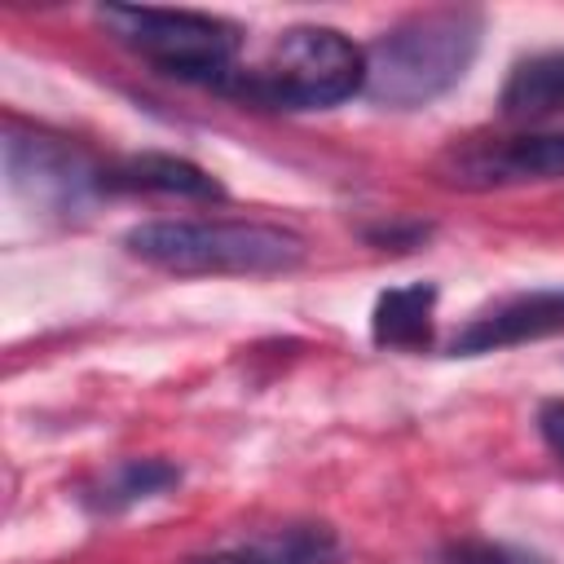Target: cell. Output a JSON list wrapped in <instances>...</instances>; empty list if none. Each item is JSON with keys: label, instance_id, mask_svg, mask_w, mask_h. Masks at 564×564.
<instances>
[{"label": "cell", "instance_id": "6da1fadb", "mask_svg": "<svg viewBox=\"0 0 564 564\" xmlns=\"http://www.w3.org/2000/svg\"><path fill=\"white\" fill-rule=\"evenodd\" d=\"M480 13L476 9H423L388 26L366 48V97L388 110H419L445 97L480 48Z\"/></svg>", "mask_w": 564, "mask_h": 564}, {"label": "cell", "instance_id": "7a4b0ae2", "mask_svg": "<svg viewBox=\"0 0 564 564\" xmlns=\"http://www.w3.org/2000/svg\"><path fill=\"white\" fill-rule=\"evenodd\" d=\"M132 260L176 278H256L304 260V238L264 220H145L123 234Z\"/></svg>", "mask_w": 564, "mask_h": 564}, {"label": "cell", "instance_id": "3957f363", "mask_svg": "<svg viewBox=\"0 0 564 564\" xmlns=\"http://www.w3.org/2000/svg\"><path fill=\"white\" fill-rule=\"evenodd\" d=\"M366 88V48L335 26H291L264 66L238 70L225 93L264 110H326Z\"/></svg>", "mask_w": 564, "mask_h": 564}, {"label": "cell", "instance_id": "277c9868", "mask_svg": "<svg viewBox=\"0 0 564 564\" xmlns=\"http://www.w3.org/2000/svg\"><path fill=\"white\" fill-rule=\"evenodd\" d=\"M97 22L132 53L154 62L163 75L203 84L225 93L238 75V26L189 13V9H137V4H101Z\"/></svg>", "mask_w": 564, "mask_h": 564}, {"label": "cell", "instance_id": "5b68a950", "mask_svg": "<svg viewBox=\"0 0 564 564\" xmlns=\"http://www.w3.org/2000/svg\"><path fill=\"white\" fill-rule=\"evenodd\" d=\"M4 172L9 185L44 207V212H84L93 194H101V167H93L75 145L44 137V132H4Z\"/></svg>", "mask_w": 564, "mask_h": 564}, {"label": "cell", "instance_id": "8992f818", "mask_svg": "<svg viewBox=\"0 0 564 564\" xmlns=\"http://www.w3.org/2000/svg\"><path fill=\"white\" fill-rule=\"evenodd\" d=\"M441 176L458 189L555 181V176H564V132H529V137L463 145L441 163Z\"/></svg>", "mask_w": 564, "mask_h": 564}, {"label": "cell", "instance_id": "52a82bcc", "mask_svg": "<svg viewBox=\"0 0 564 564\" xmlns=\"http://www.w3.org/2000/svg\"><path fill=\"white\" fill-rule=\"evenodd\" d=\"M560 330H564V286L524 291V295L498 300L494 308L476 313V317L449 339V352H454V357H480V352H498V348L551 339V335H560Z\"/></svg>", "mask_w": 564, "mask_h": 564}, {"label": "cell", "instance_id": "ba28073f", "mask_svg": "<svg viewBox=\"0 0 564 564\" xmlns=\"http://www.w3.org/2000/svg\"><path fill=\"white\" fill-rule=\"evenodd\" d=\"M101 189L106 194H163V198H198V203H220L225 185L203 172L189 159L176 154H128L119 163L101 167Z\"/></svg>", "mask_w": 564, "mask_h": 564}, {"label": "cell", "instance_id": "9c48e42d", "mask_svg": "<svg viewBox=\"0 0 564 564\" xmlns=\"http://www.w3.org/2000/svg\"><path fill=\"white\" fill-rule=\"evenodd\" d=\"M344 546L330 524H286L251 533L234 546L194 555L189 564H339Z\"/></svg>", "mask_w": 564, "mask_h": 564}, {"label": "cell", "instance_id": "30bf717a", "mask_svg": "<svg viewBox=\"0 0 564 564\" xmlns=\"http://www.w3.org/2000/svg\"><path fill=\"white\" fill-rule=\"evenodd\" d=\"M176 485H181V467L167 458H119L79 489V502L93 516H119V511L150 502Z\"/></svg>", "mask_w": 564, "mask_h": 564}, {"label": "cell", "instance_id": "8fae6325", "mask_svg": "<svg viewBox=\"0 0 564 564\" xmlns=\"http://www.w3.org/2000/svg\"><path fill=\"white\" fill-rule=\"evenodd\" d=\"M436 322V282H405L379 291L370 308V339L397 352H423Z\"/></svg>", "mask_w": 564, "mask_h": 564}, {"label": "cell", "instance_id": "7c38bea8", "mask_svg": "<svg viewBox=\"0 0 564 564\" xmlns=\"http://www.w3.org/2000/svg\"><path fill=\"white\" fill-rule=\"evenodd\" d=\"M498 110L516 123H542L564 110V48L520 57L498 93Z\"/></svg>", "mask_w": 564, "mask_h": 564}, {"label": "cell", "instance_id": "4fadbf2b", "mask_svg": "<svg viewBox=\"0 0 564 564\" xmlns=\"http://www.w3.org/2000/svg\"><path fill=\"white\" fill-rule=\"evenodd\" d=\"M441 564H542V560L520 551V546H507V542L467 538V542H449L441 551Z\"/></svg>", "mask_w": 564, "mask_h": 564}, {"label": "cell", "instance_id": "5bb4252c", "mask_svg": "<svg viewBox=\"0 0 564 564\" xmlns=\"http://www.w3.org/2000/svg\"><path fill=\"white\" fill-rule=\"evenodd\" d=\"M538 436H542V445L564 463V397L538 405Z\"/></svg>", "mask_w": 564, "mask_h": 564}, {"label": "cell", "instance_id": "9a60e30c", "mask_svg": "<svg viewBox=\"0 0 564 564\" xmlns=\"http://www.w3.org/2000/svg\"><path fill=\"white\" fill-rule=\"evenodd\" d=\"M419 238H427V225H388V229H370V242H392V247H414Z\"/></svg>", "mask_w": 564, "mask_h": 564}]
</instances>
